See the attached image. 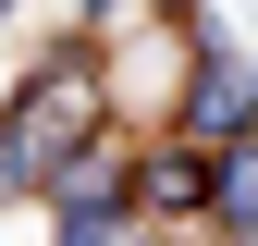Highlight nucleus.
Wrapping results in <instances>:
<instances>
[{"instance_id": "0eeeda50", "label": "nucleus", "mask_w": 258, "mask_h": 246, "mask_svg": "<svg viewBox=\"0 0 258 246\" xmlns=\"http://www.w3.org/2000/svg\"><path fill=\"white\" fill-rule=\"evenodd\" d=\"M49 246H172L148 209H86V222H49Z\"/></svg>"}, {"instance_id": "423d86ee", "label": "nucleus", "mask_w": 258, "mask_h": 246, "mask_svg": "<svg viewBox=\"0 0 258 246\" xmlns=\"http://www.w3.org/2000/svg\"><path fill=\"white\" fill-rule=\"evenodd\" d=\"M197 246H258V136H246V148H209V209H197Z\"/></svg>"}, {"instance_id": "6e6552de", "label": "nucleus", "mask_w": 258, "mask_h": 246, "mask_svg": "<svg viewBox=\"0 0 258 246\" xmlns=\"http://www.w3.org/2000/svg\"><path fill=\"white\" fill-rule=\"evenodd\" d=\"M160 13H184V0H86L74 37H86V49H111V37H136V25H160Z\"/></svg>"}, {"instance_id": "39448f33", "label": "nucleus", "mask_w": 258, "mask_h": 246, "mask_svg": "<svg viewBox=\"0 0 258 246\" xmlns=\"http://www.w3.org/2000/svg\"><path fill=\"white\" fill-rule=\"evenodd\" d=\"M136 209H148L160 234H197V209H209V148L148 136V148H136Z\"/></svg>"}, {"instance_id": "1a4fd4ad", "label": "nucleus", "mask_w": 258, "mask_h": 246, "mask_svg": "<svg viewBox=\"0 0 258 246\" xmlns=\"http://www.w3.org/2000/svg\"><path fill=\"white\" fill-rule=\"evenodd\" d=\"M13 197H25V172H13V148H0V209H13Z\"/></svg>"}, {"instance_id": "f03ea898", "label": "nucleus", "mask_w": 258, "mask_h": 246, "mask_svg": "<svg viewBox=\"0 0 258 246\" xmlns=\"http://www.w3.org/2000/svg\"><path fill=\"white\" fill-rule=\"evenodd\" d=\"M221 49V25L184 0V13H160V25H136V37H111L99 49V86H111V123L123 136H172V99H184V74Z\"/></svg>"}, {"instance_id": "7ed1b4c3", "label": "nucleus", "mask_w": 258, "mask_h": 246, "mask_svg": "<svg viewBox=\"0 0 258 246\" xmlns=\"http://www.w3.org/2000/svg\"><path fill=\"white\" fill-rule=\"evenodd\" d=\"M172 136H184V148H246V136H258V61H246L234 37H221L197 74H184V99H172Z\"/></svg>"}, {"instance_id": "20e7f679", "label": "nucleus", "mask_w": 258, "mask_h": 246, "mask_svg": "<svg viewBox=\"0 0 258 246\" xmlns=\"http://www.w3.org/2000/svg\"><path fill=\"white\" fill-rule=\"evenodd\" d=\"M136 148H148V136H123V123H111L99 148H74V160L37 184V209H49V222H86V209H136Z\"/></svg>"}, {"instance_id": "9d476101", "label": "nucleus", "mask_w": 258, "mask_h": 246, "mask_svg": "<svg viewBox=\"0 0 258 246\" xmlns=\"http://www.w3.org/2000/svg\"><path fill=\"white\" fill-rule=\"evenodd\" d=\"M13 13H25V0H0V25H13Z\"/></svg>"}, {"instance_id": "f257e3e1", "label": "nucleus", "mask_w": 258, "mask_h": 246, "mask_svg": "<svg viewBox=\"0 0 258 246\" xmlns=\"http://www.w3.org/2000/svg\"><path fill=\"white\" fill-rule=\"evenodd\" d=\"M111 136V86H99V49L86 37H61V49H37L13 74V99H0V148H13V172H25V197L74 160V148H99Z\"/></svg>"}]
</instances>
